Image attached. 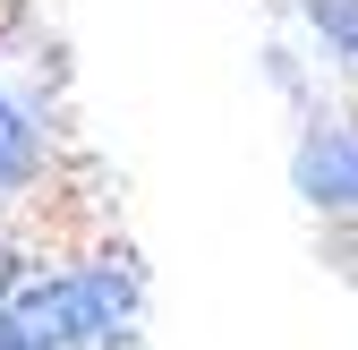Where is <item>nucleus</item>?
<instances>
[{
	"label": "nucleus",
	"mask_w": 358,
	"mask_h": 350,
	"mask_svg": "<svg viewBox=\"0 0 358 350\" xmlns=\"http://www.w3.org/2000/svg\"><path fill=\"white\" fill-rule=\"evenodd\" d=\"M111 282H77V290H43L26 308V342H60V333H85L94 316H111Z\"/></svg>",
	"instance_id": "nucleus-1"
},
{
	"label": "nucleus",
	"mask_w": 358,
	"mask_h": 350,
	"mask_svg": "<svg viewBox=\"0 0 358 350\" xmlns=\"http://www.w3.org/2000/svg\"><path fill=\"white\" fill-rule=\"evenodd\" d=\"M9 162H17V120L0 111V171H9Z\"/></svg>",
	"instance_id": "nucleus-2"
},
{
	"label": "nucleus",
	"mask_w": 358,
	"mask_h": 350,
	"mask_svg": "<svg viewBox=\"0 0 358 350\" xmlns=\"http://www.w3.org/2000/svg\"><path fill=\"white\" fill-rule=\"evenodd\" d=\"M0 350H34V342H26V333H9V325H0Z\"/></svg>",
	"instance_id": "nucleus-3"
}]
</instances>
